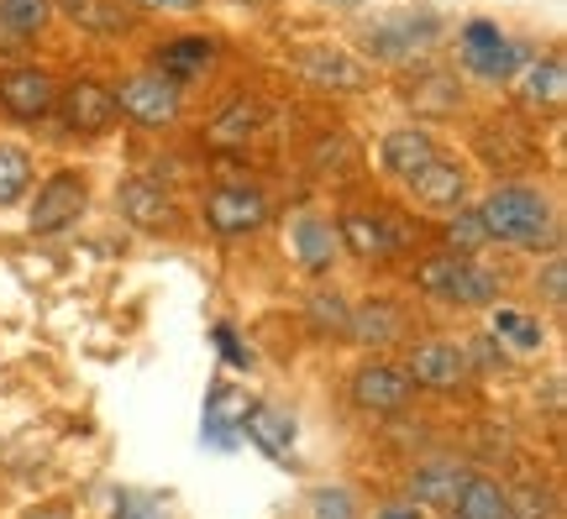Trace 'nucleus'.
Returning a JSON list of instances; mask_svg holds the SVG:
<instances>
[{"label": "nucleus", "instance_id": "f257e3e1", "mask_svg": "<svg viewBox=\"0 0 567 519\" xmlns=\"http://www.w3.org/2000/svg\"><path fill=\"white\" fill-rule=\"evenodd\" d=\"M473 210L484 220L488 241L520 247V252H557V205L542 189H530V184H499Z\"/></svg>", "mask_w": 567, "mask_h": 519}, {"label": "nucleus", "instance_id": "f03ea898", "mask_svg": "<svg viewBox=\"0 0 567 519\" xmlns=\"http://www.w3.org/2000/svg\"><path fill=\"white\" fill-rule=\"evenodd\" d=\"M415 289L425 300L452 304V310H484L499 300V273L484 268L478 258H463V252H431L415 262Z\"/></svg>", "mask_w": 567, "mask_h": 519}, {"label": "nucleus", "instance_id": "7ed1b4c3", "mask_svg": "<svg viewBox=\"0 0 567 519\" xmlns=\"http://www.w3.org/2000/svg\"><path fill=\"white\" fill-rule=\"evenodd\" d=\"M457 63H463L467 80H478V84H515L526 53H520L515 38L499 32V21L473 17L457 27Z\"/></svg>", "mask_w": 567, "mask_h": 519}, {"label": "nucleus", "instance_id": "20e7f679", "mask_svg": "<svg viewBox=\"0 0 567 519\" xmlns=\"http://www.w3.org/2000/svg\"><path fill=\"white\" fill-rule=\"evenodd\" d=\"M268 216H274V205H268V195L258 189V184H210L200 195V220L210 226V237L221 241H243V237H258L268 226Z\"/></svg>", "mask_w": 567, "mask_h": 519}, {"label": "nucleus", "instance_id": "39448f33", "mask_svg": "<svg viewBox=\"0 0 567 519\" xmlns=\"http://www.w3.org/2000/svg\"><path fill=\"white\" fill-rule=\"evenodd\" d=\"M116 116H126L142 132H168L184 116V84H174L158 69H137L116 84Z\"/></svg>", "mask_w": 567, "mask_h": 519}, {"label": "nucleus", "instance_id": "423d86ee", "mask_svg": "<svg viewBox=\"0 0 567 519\" xmlns=\"http://www.w3.org/2000/svg\"><path fill=\"white\" fill-rule=\"evenodd\" d=\"M53 116L69 137H105L111 126H116V90L95 74H74V80L59 90V101H53Z\"/></svg>", "mask_w": 567, "mask_h": 519}, {"label": "nucleus", "instance_id": "0eeeda50", "mask_svg": "<svg viewBox=\"0 0 567 519\" xmlns=\"http://www.w3.org/2000/svg\"><path fill=\"white\" fill-rule=\"evenodd\" d=\"M84 210H90V179L74 168H59L38 184V195L27 205V226H32V237H59Z\"/></svg>", "mask_w": 567, "mask_h": 519}, {"label": "nucleus", "instance_id": "6e6552de", "mask_svg": "<svg viewBox=\"0 0 567 519\" xmlns=\"http://www.w3.org/2000/svg\"><path fill=\"white\" fill-rule=\"evenodd\" d=\"M331 226H337V247L358 262H389L410 252V231L384 210H342Z\"/></svg>", "mask_w": 567, "mask_h": 519}, {"label": "nucleus", "instance_id": "1a4fd4ad", "mask_svg": "<svg viewBox=\"0 0 567 519\" xmlns=\"http://www.w3.org/2000/svg\"><path fill=\"white\" fill-rule=\"evenodd\" d=\"M295 74H300L310 90H321V95H363L373 74H368V63L358 53H347V48H331V42H310V48H295Z\"/></svg>", "mask_w": 567, "mask_h": 519}, {"label": "nucleus", "instance_id": "9d476101", "mask_svg": "<svg viewBox=\"0 0 567 519\" xmlns=\"http://www.w3.org/2000/svg\"><path fill=\"white\" fill-rule=\"evenodd\" d=\"M53 101H59V80L38 63H17L0 74V116L17 126H42L53 116Z\"/></svg>", "mask_w": 567, "mask_h": 519}, {"label": "nucleus", "instance_id": "9b49d317", "mask_svg": "<svg viewBox=\"0 0 567 519\" xmlns=\"http://www.w3.org/2000/svg\"><path fill=\"white\" fill-rule=\"evenodd\" d=\"M116 210H122L126 226H137L147 237H174L184 220L174 189L158 179H122L116 184Z\"/></svg>", "mask_w": 567, "mask_h": 519}, {"label": "nucleus", "instance_id": "f8f14e48", "mask_svg": "<svg viewBox=\"0 0 567 519\" xmlns=\"http://www.w3.org/2000/svg\"><path fill=\"white\" fill-rule=\"evenodd\" d=\"M347 394H352V404H358L363 415H400V409L415 399V383H410V373L400 367V362L373 357L352 373Z\"/></svg>", "mask_w": 567, "mask_h": 519}, {"label": "nucleus", "instance_id": "ddd939ff", "mask_svg": "<svg viewBox=\"0 0 567 519\" xmlns=\"http://www.w3.org/2000/svg\"><path fill=\"white\" fill-rule=\"evenodd\" d=\"M431 42H436V17L431 11H400V17L373 21L368 53L379 63H410V59H421Z\"/></svg>", "mask_w": 567, "mask_h": 519}, {"label": "nucleus", "instance_id": "4468645a", "mask_svg": "<svg viewBox=\"0 0 567 519\" xmlns=\"http://www.w3.org/2000/svg\"><path fill=\"white\" fill-rule=\"evenodd\" d=\"M405 373L415 388H431V394H457L467 378H473V362H467V346L457 341H421L415 352H410Z\"/></svg>", "mask_w": 567, "mask_h": 519}, {"label": "nucleus", "instance_id": "2eb2a0df", "mask_svg": "<svg viewBox=\"0 0 567 519\" xmlns=\"http://www.w3.org/2000/svg\"><path fill=\"white\" fill-rule=\"evenodd\" d=\"M405 189L421 210H431V216H452V210H463L467 205V168L452 158V153H436Z\"/></svg>", "mask_w": 567, "mask_h": 519}, {"label": "nucleus", "instance_id": "dca6fc26", "mask_svg": "<svg viewBox=\"0 0 567 519\" xmlns=\"http://www.w3.org/2000/svg\"><path fill=\"white\" fill-rule=\"evenodd\" d=\"M237 430H243L264 457H274L279 467H295V415L289 409H279V404H268V399H252L243 404V415H237Z\"/></svg>", "mask_w": 567, "mask_h": 519}, {"label": "nucleus", "instance_id": "f3484780", "mask_svg": "<svg viewBox=\"0 0 567 519\" xmlns=\"http://www.w3.org/2000/svg\"><path fill=\"white\" fill-rule=\"evenodd\" d=\"M53 17L74 21L84 38L116 42L137 27V6L132 0H53Z\"/></svg>", "mask_w": 567, "mask_h": 519}, {"label": "nucleus", "instance_id": "a211bd4d", "mask_svg": "<svg viewBox=\"0 0 567 519\" xmlns=\"http://www.w3.org/2000/svg\"><path fill=\"white\" fill-rule=\"evenodd\" d=\"M405 336H410V310L400 300H363L347 315V341H358L368 352H384V346Z\"/></svg>", "mask_w": 567, "mask_h": 519}, {"label": "nucleus", "instance_id": "6ab92c4d", "mask_svg": "<svg viewBox=\"0 0 567 519\" xmlns=\"http://www.w3.org/2000/svg\"><path fill=\"white\" fill-rule=\"evenodd\" d=\"M436 153H442V147H436V137H431L425 126H394V132H384V142H379V174L394 184H410Z\"/></svg>", "mask_w": 567, "mask_h": 519}, {"label": "nucleus", "instance_id": "aec40b11", "mask_svg": "<svg viewBox=\"0 0 567 519\" xmlns=\"http://www.w3.org/2000/svg\"><path fill=\"white\" fill-rule=\"evenodd\" d=\"M473 478V467L457 457H431L410 473V504L415 509H452V499L463 494V482Z\"/></svg>", "mask_w": 567, "mask_h": 519}, {"label": "nucleus", "instance_id": "412c9836", "mask_svg": "<svg viewBox=\"0 0 567 519\" xmlns=\"http://www.w3.org/2000/svg\"><path fill=\"white\" fill-rule=\"evenodd\" d=\"M258 126H264V105L237 95V101H226L216 116L205 121V147H216V153H243L247 142L258 137Z\"/></svg>", "mask_w": 567, "mask_h": 519}, {"label": "nucleus", "instance_id": "4be33fe9", "mask_svg": "<svg viewBox=\"0 0 567 519\" xmlns=\"http://www.w3.org/2000/svg\"><path fill=\"white\" fill-rule=\"evenodd\" d=\"M295 262H300L310 279H321V273H331V262H337V226L326 216H300L295 220Z\"/></svg>", "mask_w": 567, "mask_h": 519}, {"label": "nucleus", "instance_id": "5701e85b", "mask_svg": "<svg viewBox=\"0 0 567 519\" xmlns=\"http://www.w3.org/2000/svg\"><path fill=\"white\" fill-rule=\"evenodd\" d=\"M210 59H216V38H195V32H189V38L163 42L158 53H153V69L168 74L174 84H189V80H200Z\"/></svg>", "mask_w": 567, "mask_h": 519}, {"label": "nucleus", "instance_id": "b1692460", "mask_svg": "<svg viewBox=\"0 0 567 519\" xmlns=\"http://www.w3.org/2000/svg\"><path fill=\"white\" fill-rule=\"evenodd\" d=\"M520 101L530 105V111H551V105H563V90H567V69L557 53H547V59L536 63H520Z\"/></svg>", "mask_w": 567, "mask_h": 519}, {"label": "nucleus", "instance_id": "393cba45", "mask_svg": "<svg viewBox=\"0 0 567 519\" xmlns=\"http://www.w3.org/2000/svg\"><path fill=\"white\" fill-rule=\"evenodd\" d=\"M505 515H509L505 488L494 478H484V473H473L463 482V494L452 499V509H446V519H505Z\"/></svg>", "mask_w": 567, "mask_h": 519}, {"label": "nucleus", "instance_id": "a878e982", "mask_svg": "<svg viewBox=\"0 0 567 519\" xmlns=\"http://www.w3.org/2000/svg\"><path fill=\"white\" fill-rule=\"evenodd\" d=\"M53 0H0V32L11 42H32L48 32Z\"/></svg>", "mask_w": 567, "mask_h": 519}, {"label": "nucleus", "instance_id": "bb28decb", "mask_svg": "<svg viewBox=\"0 0 567 519\" xmlns=\"http://www.w3.org/2000/svg\"><path fill=\"white\" fill-rule=\"evenodd\" d=\"M32 153L17 147V142H0V210H11V205L27 200V189H32Z\"/></svg>", "mask_w": 567, "mask_h": 519}, {"label": "nucleus", "instance_id": "cd10ccee", "mask_svg": "<svg viewBox=\"0 0 567 519\" xmlns=\"http://www.w3.org/2000/svg\"><path fill=\"white\" fill-rule=\"evenodd\" d=\"M347 315H352V304H347L337 289H310L305 325H310L316 336H347Z\"/></svg>", "mask_w": 567, "mask_h": 519}, {"label": "nucleus", "instance_id": "c85d7f7f", "mask_svg": "<svg viewBox=\"0 0 567 519\" xmlns=\"http://www.w3.org/2000/svg\"><path fill=\"white\" fill-rule=\"evenodd\" d=\"M442 237H446V252H463V258H478L488 247V231H484V220H478V210H452L442 226Z\"/></svg>", "mask_w": 567, "mask_h": 519}, {"label": "nucleus", "instance_id": "c756f323", "mask_svg": "<svg viewBox=\"0 0 567 519\" xmlns=\"http://www.w3.org/2000/svg\"><path fill=\"white\" fill-rule=\"evenodd\" d=\"M505 504L515 519H557V494L547 482H520V488H505Z\"/></svg>", "mask_w": 567, "mask_h": 519}, {"label": "nucleus", "instance_id": "7c9ffc66", "mask_svg": "<svg viewBox=\"0 0 567 519\" xmlns=\"http://www.w3.org/2000/svg\"><path fill=\"white\" fill-rule=\"evenodd\" d=\"M494 336L509 341V346H520V352H536L547 331H542V320L536 315H520V310H494Z\"/></svg>", "mask_w": 567, "mask_h": 519}, {"label": "nucleus", "instance_id": "2f4dec72", "mask_svg": "<svg viewBox=\"0 0 567 519\" xmlns=\"http://www.w3.org/2000/svg\"><path fill=\"white\" fill-rule=\"evenodd\" d=\"M310 519H358V499L347 488H316L310 494Z\"/></svg>", "mask_w": 567, "mask_h": 519}, {"label": "nucleus", "instance_id": "473e14b6", "mask_svg": "<svg viewBox=\"0 0 567 519\" xmlns=\"http://www.w3.org/2000/svg\"><path fill=\"white\" fill-rule=\"evenodd\" d=\"M111 519H174V515H168V504L153 499V494H122L116 509H111Z\"/></svg>", "mask_w": 567, "mask_h": 519}, {"label": "nucleus", "instance_id": "72a5a7b5", "mask_svg": "<svg viewBox=\"0 0 567 519\" xmlns=\"http://www.w3.org/2000/svg\"><path fill=\"white\" fill-rule=\"evenodd\" d=\"M536 289H542L547 304H557V310L567 304V262H563V252H551V262L536 273Z\"/></svg>", "mask_w": 567, "mask_h": 519}, {"label": "nucleus", "instance_id": "f704fd0d", "mask_svg": "<svg viewBox=\"0 0 567 519\" xmlns=\"http://www.w3.org/2000/svg\"><path fill=\"white\" fill-rule=\"evenodd\" d=\"M216 346H221V357L231 362V367H252V352H247L243 341H237V331H231V325H216Z\"/></svg>", "mask_w": 567, "mask_h": 519}, {"label": "nucleus", "instance_id": "c9c22d12", "mask_svg": "<svg viewBox=\"0 0 567 519\" xmlns=\"http://www.w3.org/2000/svg\"><path fill=\"white\" fill-rule=\"evenodd\" d=\"M137 11H163V17H195L205 11V0H132Z\"/></svg>", "mask_w": 567, "mask_h": 519}, {"label": "nucleus", "instance_id": "e433bc0d", "mask_svg": "<svg viewBox=\"0 0 567 519\" xmlns=\"http://www.w3.org/2000/svg\"><path fill=\"white\" fill-rule=\"evenodd\" d=\"M21 519H74V509H69L63 499H53V504H38V509H27Z\"/></svg>", "mask_w": 567, "mask_h": 519}, {"label": "nucleus", "instance_id": "4c0bfd02", "mask_svg": "<svg viewBox=\"0 0 567 519\" xmlns=\"http://www.w3.org/2000/svg\"><path fill=\"white\" fill-rule=\"evenodd\" d=\"M379 519H421V509H415V504H384Z\"/></svg>", "mask_w": 567, "mask_h": 519}, {"label": "nucleus", "instance_id": "58836bf2", "mask_svg": "<svg viewBox=\"0 0 567 519\" xmlns=\"http://www.w3.org/2000/svg\"><path fill=\"white\" fill-rule=\"evenodd\" d=\"M237 6H252V0H237Z\"/></svg>", "mask_w": 567, "mask_h": 519}, {"label": "nucleus", "instance_id": "ea45409f", "mask_svg": "<svg viewBox=\"0 0 567 519\" xmlns=\"http://www.w3.org/2000/svg\"><path fill=\"white\" fill-rule=\"evenodd\" d=\"M505 519H515V515H505Z\"/></svg>", "mask_w": 567, "mask_h": 519}]
</instances>
